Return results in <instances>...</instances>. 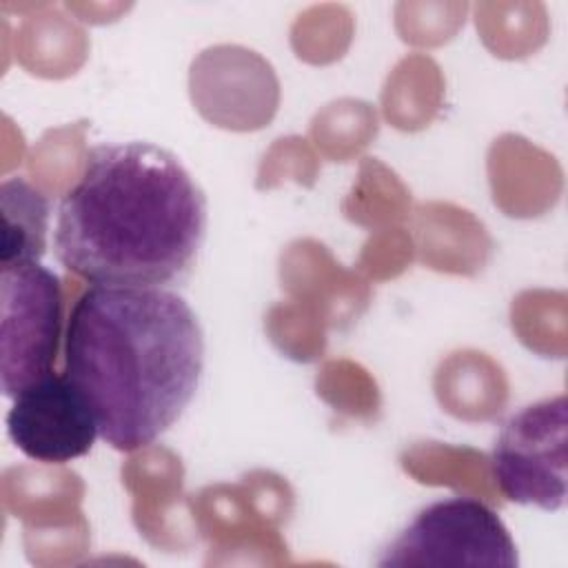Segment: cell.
Masks as SVG:
<instances>
[{"mask_svg": "<svg viewBox=\"0 0 568 568\" xmlns=\"http://www.w3.org/2000/svg\"><path fill=\"white\" fill-rule=\"evenodd\" d=\"M2 251L0 268L38 262L47 248L49 200L24 178H9L0 186Z\"/></svg>", "mask_w": 568, "mask_h": 568, "instance_id": "7", "label": "cell"}, {"mask_svg": "<svg viewBox=\"0 0 568 568\" xmlns=\"http://www.w3.org/2000/svg\"><path fill=\"white\" fill-rule=\"evenodd\" d=\"M7 433L22 455L42 464L82 457L100 435L87 399L64 373H49L13 397Z\"/></svg>", "mask_w": 568, "mask_h": 568, "instance_id": "6", "label": "cell"}, {"mask_svg": "<svg viewBox=\"0 0 568 568\" xmlns=\"http://www.w3.org/2000/svg\"><path fill=\"white\" fill-rule=\"evenodd\" d=\"M60 277L40 262L0 268V379L4 397L53 373L62 331Z\"/></svg>", "mask_w": 568, "mask_h": 568, "instance_id": "4", "label": "cell"}, {"mask_svg": "<svg viewBox=\"0 0 568 568\" xmlns=\"http://www.w3.org/2000/svg\"><path fill=\"white\" fill-rule=\"evenodd\" d=\"M390 566H501L519 564L501 517L475 497H448L417 510L375 561Z\"/></svg>", "mask_w": 568, "mask_h": 568, "instance_id": "3", "label": "cell"}, {"mask_svg": "<svg viewBox=\"0 0 568 568\" xmlns=\"http://www.w3.org/2000/svg\"><path fill=\"white\" fill-rule=\"evenodd\" d=\"M206 237V197L175 153L151 142L91 146L58 206L60 264L93 286L184 282Z\"/></svg>", "mask_w": 568, "mask_h": 568, "instance_id": "1", "label": "cell"}, {"mask_svg": "<svg viewBox=\"0 0 568 568\" xmlns=\"http://www.w3.org/2000/svg\"><path fill=\"white\" fill-rule=\"evenodd\" d=\"M202 371V326L175 291L89 286L71 308L64 375L115 450L144 448L166 433Z\"/></svg>", "mask_w": 568, "mask_h": 568, "instance_id": "2", "label": "cell"}, {"mask_svg": "<svg viewBox=\"0 0 568 568\" xmlns=\"http://www.w3.org/2000/svg\"><path fill=\"white\" fill-rule=\"evenodd\" d=\"M566 395L524 406L501 428L490 457L493 477L506 499L541 510L566 501Z\"/></svg>", "mask_w": 568, "mask_h": 568, "instance_id": "5", "label": "cell"}]
</instances>
